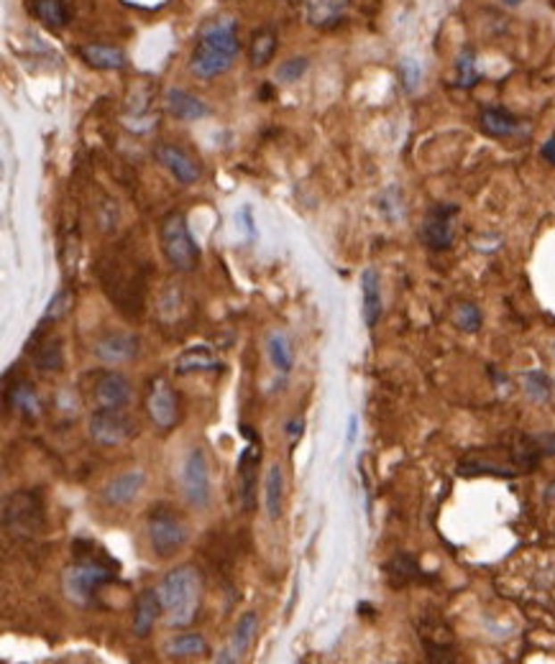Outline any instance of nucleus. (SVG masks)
<instances>
[{
    "label": "nucleus",
    "instance_id": "nucleus-1",
    "mask_svg": "<svg viewBox=\"0 0 555 664\" xmlns=\"http://www.w3.org/2000/svg\"><path fill=\"white\" fill-rule=\"evenodd\" d=\"M241 52V41L233 19L208 20L195 41L190 54V72L200 79H212L233 67Z\"/></svg>",
    "mask_w": 555,
    "mask_h": 664
},
{
    "label": "nucleus",
    "instance_id": "nucleus-2",
    "mask_svg": "<svg viewBox=\"0 0 555 664\" xmlns=\"http://www.w3.org/2000/svg\"><path fill=\"white\" fill-rule=\"evenodd\" d=\"M159 598L162 608L167 613L170 627H190L200 611V598H203V580L200 572L192 565H179L170 570L162 583H159Z\"/></svg>",
    "mask_w": 555,
    "mask_h": 664
},
{
    "label": "nucleus",
    "instance_id": "nucleus-3",
    "mask_svg": "<svg viewBox=\"0 0 555 664\" xmlns=\"http://www.w3.org/2000/svg\"><path fill=\"white\" fill-rule=\"evenodd\" d=\"M162 253L174 271H195L200 264V246L192 238L185 212H170L159 225Z\"/></svg>",
    "mask_w": 555,
    "mask_h": 664
},
{
    "label": "nucleus",
    "instance_id": "nucleus-4",
    "mask_svg": "<svg viewBox=\"0 0 555 664\" xmlns=\"http://www.w3.org/2000/svg\"><path fill=\"white\" fill-rule=\"evenodd\" d=\"M187 537H190L187 524L170 506L159 504L146 516V539H149V547L156 557H162V560L174 557L187 545Z\"/></svg>",
    "mask_w": 555,
    "mask_h": 664
},
{
    "label": "nucleus",
    "instance_id": "nucleus-5",
    "mask_svg": "<svg viewBox=\"0 0 555 664\" xmlns=\"http://www.w3.org/2000/svg\"><path fill=\"white\" fill-rule=\"evenodd\" d=\"M115 578H118V572H115L113 565H105L103 560H95V557H82V560H77L75 565L64 570L62 586H64V593H67L70 601L90 603L95 590L113 583Z\"/></svg>",
    "mask_w": 555,
    "mask_h": 664
},
{
    "label": "nucleus",
    "instance_id": "nucleus-6",
    "mask_svg": "<svg viewBox=\"0 0 555 664\" xmlns=\"http://www.w3.org/2000/svg\"><path fill=\"white\" fill-rule=\"evenodd\" d=\"M179 486L182 496L195 509H208L211 506V468L203 447H190L182 460L179 471Z\"/></svg>",
    "mask_w": 555,
    "mask_h": 664
},
{
    "label": "nucleus",
    "instance_id": "nucleus-7",
    "mask_svg": "<svg viewBox=\"0 0 555 664\" xmlns=\"http://www.w3.org/2000/svg\"><path fill=\"white\" fill-rule=\"evenodd\" d=\"M136 422L128 412L123 409H111V406H100L95 414L90 417V437L103 447H115L123 445L136 435Z\"/></svg>",
    "mask_w": 555,
    "mask_h": 664
},
{
    "label": "nucleus",
    "instance_id": "nucleus-8",
    "mask_svg": "<svg viewBox=\"0 0 555 664\" xmlns=\"http://www.w3.org/2000/svg\"><path fill=\"white\" fill-rule=\"evenodd\" d=\"M3 521H5V529L16 531V534H37L44 524V506L38 496L29 494V491L11 496L5 501Z\"/></svg>",
    "mask_w": 555,
    "mask_h": 664
},
{
    "label": "nucleus",
    "instance_id": "nucleus-9",
    "mask_svg": "<svg viewBox=\"0 0 555 664\" xmlns=\"http://www.w3.org/2000/svg\"><path fill=\"white\" fill-rule=\"evenodd\" d=\"M459 215L456 205H433L420 225V241L433 250H445L453 243V217Z\"/></svg>",
    "mask_w": 555,
    "mask_h": 664
},
{
    "label": "nucleus",
    "instance_id": "nucleus-10",
    "mask_svg": "<svg viewBox=\"0 0 555 664\" xmlns=\"http://www.w3.org/2000/svg\"><path fill=\"white\" fill-rule=\"evenodd\" d=\"M146 412L153 427L159 430H172L177 424V394L170 379L164 376H153L149 381V391H146Z\"/></svg>",
    "mask_w": 555,
    "mask_h": 664
},
{
    "label": "nucleus",
    "instance_id": "nucleus-11",
    "mask_svg": "<svg viewBox=\"0 0 555 664\" xmlns=\"http://www.w3.org/2000/svg\"><path fill=\"white\" fill-rule=\"evenodd\" d=\"M144 483H146V473H144L141 468L123 471V473L113 475V478L100 488V498H103L108 506H128L136 496L141 494Z\"/></svg>",
    "mask_w": 555,
    "mask_h": 664
},
{
    "label": "nucleus",
    "instance_id": "nucleus-12",
    "mask_svg": "<svg viewBox=\"0 0 555 664\" xmlns=\"http://www.w3.org/2000/svg\"><path fill=\"white\" fill-rule=\"evenodd\" d=\"M153 156L179 184H195L200 179V167L185 149H179L174 143H159L153 149Z\"/></svg>",
    "mask_w": 555,
    "mask_h": 664
},
{
    "label": "nucleus",
    "instance_id": "nucleus-13",
    "mask_svg": "<svg viewBox=\"0 0 555 664\" xmlns=\"http://www.w3.org/2000/svg\"><path fill=\"white\" fill-rule=\"evenodd\" d=\"M93 394H95L97 406L123 409L134 397V389H131V381L126 379L120 371H103L95 379Z\"/></svg>",
    "mask_w": 555,
    "mask_h": 664
},
{
    "label": "nucleus",
    "instance_id": "nucleus-14",
    "mask_svg": "<svg viewBox=\"0 0 555 664\" xmlns=\"http://www.w3.org/2000/svg\"><path fill=\"white\" fill-rule=\"evenodd\" d=\"M256 628H259V616H256L253 611L241 613L238 621H236V627H233L228 646L215 657V662H238V660L249 652V646L253 644Z\"/></svg>",
    "mask_w": 555,
    "mask_h": 664
},
{
    "label": "nucleus",
    "instance_id": "nucleus-15",
    "mask_svg": "<svg viewBox=\"0 0 555 664\" xmlns=\"http://www.w3.org/2000/svg\"><path fill=\"white\" fill-rule=\"evenodd\" d=\"M95 358L105 363H123L138 356V338L134 332H108L93 345Z\"/></svg>",
    "mask_w": 555,
    "mask_h": 664
},
{
    "label": "nucleus",
    "instance_id": "nucleus-16",
    "mask_svg": "<svg viewBox=\"0 0 555 664\" xmlns=\"http://www.w3.org/2000/svg\"><path fill=\"white\" fill-rule=\"evenodd\" d=\"M384 299H382V276L377 268H364L361 271V315H364L366 327H377L382 320Z\"/></svg>",
    "mask_w": 555,
    "mask_h": 664
},
{
    "label": "nucleus",
    "instance_id": "nucleus-17",
    "mask_svg": "<svg viewBox=\"0 0 555 664\" xmlns=\"http://www.w3.org/2000/svg\"><path fill=\"white\" fill-rule=\"evenodd\" d=\"M164 105L177 120H203V118L211 115V108H208L205 100H200V97L182 90V87H170L164 93Z\"/></svg>",
    "mask_w": 555,
    "mask_h": 664
},
{
    "label": "nucleus",
    "instance_id": "nucleus-18",
    "mask_svg": "<svg viewBox=\"0 0 555 664\" xmlns=\"http://www.w3.org/2000/svg\"><path fill=\"white\" fill-rule=\"evenodd\" d=\"M305 20L315 29H333L345 19L348 0H305Z\"/></svg>",
    "mask_w": 555,
    "mask_h": 664
},
{
    "label": "nucleus",
    "instance_id": "nucleus-19",
    "mask_svg": "<svg viewBox=\"0 0 555 664\" xmlns=\"http://www.w3.org/2000/svg\"><path fill=\"white\" fill-rule=\"evenodd\" d=\"M162 611H164V608H162L159 590H153V588L141 590V593H138V598H136V606H134V634L136 636H141V639H144V636H149Z\"/></svg>",
    "mask_w": 555,
    "mask_h": 664
},
{
    "label": "nucleus",
    "instance_id": "nucleus-20",
    "mask_svg": "<svg viewBox=\"0 0 555 664\" xmlns=\"http://www.w3.org/2000/svg\"><path fill=\"white\" fill-rule=\"evenodd\" d=\"M79 57L95 70H123L128 64L126 52L113 44H85L79 46Z\"/></svg>",
    "mask_w": 555,
    "mask_h": 664
},
{
    "label": "nucleus",
    "instance_id": "nucleus-21",
    "mask_svg": "<svg viewBox=\"0 0 555 664\" xmlns=\"http://www.w3.org/2000/svg\"><path fill=\"white\" fill-rule=\"evenodd\" d=\"M261 463V453L256 450V445L246 447L238 460V478H241V504L244 509L251 512L253 509V496H256V471Z\"/></svg>",
    "mask_w": 555,
    "mask_h": 664
},
{
    "label": "nucleus",
    "instance_id": "nucleus-22",
    "mask_svg": "<svg viewBox=\"0 0 555 664\" xmlns=\"http://www.w3.org/2000/svg\"><path fill=\"white\" fill-rule=\"evenodd\" d=\"M220 368V361L215 358L208 345H192V348H185L177 361H174V371L179 376H187V373H195V371H215Z\"/></svg>",
    "mask_w": 555,
    "mask_h": 664
},
{
    "label": "nucleus",
    "instance_id": "nucleus-23",
    "mask_svg": "<svg viewBox=\"0 0 555 664\" xmlns=\"http://www.w3.org/2000/svg\"><path fill=\"white\" fill-rule=\"evenodd\" d=\"M479 126L481 131L486 133V135H492V138H507V135L518 133L519 120L507 108L492 105V108H484L481 111Z\"/></svg>",
    "mask_w": 555,
    "mask_h": 664
},
{
    "label": "nucleus",
    "instance_id": "nucleus-24",
    "mask_svg": "<svg viewBox=\"0 0 555 664\" xmlns=\"http://www.w3.org/2000/svg\"><path fill=\"white\" fill-rule=\"evenodd\" d=\"M282 498H285V471L282 465H269L267 478H264V509L271 521L282 516Z\"/></svg>",
    "mask_w": 555,
    "mask_h": 664
},
{
    "label": "nucleus",
    "instance_id": "nucleus-25",
    "mask_svg": "<svg viewBox=\"0 0 555 664\" xmlns=\"http://www.w3.org/2000/svg\"><path fill=\"white\" fill-rule=\"evenodd\" d=\"M267 353L271 365L287 376L289 371L294 368V353H292V345H289L287 335L282 330H271L267 335Z\"/></svg>",
    "mask_w": 555,
    "mask_h": 664
},
{
    "label": "nucleus",
    "instance_id": "nucleus-26",
    "mask_svg": "<svg viewBox=\"0 0 555 664\" xmlns=\"http://www.w3.org/2000/svg\"><path fill=\"white\" fill-rule=\"evenodd\" d=\"M34 13L49 29H64L70 23V19H72L67 0H34Z\"/></svg>",
    "mask_w": 555,
    "mask_h": 664
},
{
    "label": "nucleus",
    "instance_id": "nucleus-27",
    "mask_svg": "<svg viewBox=\"0 0 555 664\" xmlns=\"http://www.w3.org/2000/svg\"><path fill=\"white\" fill-rule=\"evenodd\" d=\"M208 652V642L203 639V634H177L167 644H164V654L170 657H197Z\"/></svg>",
    "mask_w": 555,
    "mask_h": 664
},
{
    "label": "nucleus",
    "instance_id": "nucleus-28",
    "mask_svg": "<svg viewBox=\"0 0 555 664\" xmlns=\"http://www.w3.org/2000/svg\"><path fill=\"white\" fill-rule=\"evenodd\" d=\"M274 49H277V34H274L271 29H259V31L251 37V46H249L251 67H264L269 59L274 57Z\"/></svg>",
    "mask_w": 555,
    "mask_h": 664
},
{
    "label": "nucleus",
    "instance_id": "nucleus-29",
    "mask_svg": "<svg viewBox=\"0 0 555 664\" xmlns=\"http://www.w3.org/2000/svg\"><path fill=\"white\" fill-rule=\"evenodd\" d=\"M481 79L479 67H476V54L474 49H460L459 59H456V85L459 87H474Z\"/></svg>",
    "mask_w": 555,
    "mask_h": 664
},
{
    "label": "nucleus",
    "instance_id": "nucleus-30",
    "mask_svg": "<svg viewBox=\"0 0 555 664\" xmlns=\"http://www.w3.org/2000/svg\"><path fill=\"white\" fill-rule=\"evenodd\" d=\"M386 572H389V578H392L394 586H404V583L420 578V568H418V562H415L410 554H397V557L386 565Z\"/></svg>",
    "mask_w": 555,
    "mask_h": 664
},
{
    "label": "nucleus",
    "instance_id": "nucleus-31",
    "mask_svg": "<svg viewBox=\"0 0 555 664\" xmlns=\"http://www.w3.org/2000/svg\"><path fill=\"white\" fill-rule=\"evenodd\" d=\"M8 398H11V404H13L16 409H21L26 417H37L38 409H41L37 391H34L26 381L16 383V386H13V391L8 394Z\"/></svg>",
    "mask_w": 555,
    "mask_h": 664
},
{
    "label": "nucleus",
    "instance_id": "nucleus-32",
    "mask_svg": "<svg viewBox=\"0 0 555 664\" xmlns=\"http://www.w3.org/2000/svg\"><path fill=\"white\" fill-rule=\"evenodd\" d=\"M453 323L456 327H460L463 332H476L481 327V312L476 304L471 302H460L456 304V312H453Z\"/></svg>",
    "mask_w": 555,
    "mask_h": 664
},
{
    "label": "nucleus",
    "instance_id": "nucleus-33",
    "mask_svg": "<svg viewBox=\"0 0 555 664\" xmlns=\"http://www.w3.org/2000/svg\"><path fill=\"white\" fill-rule=\"evenodd\" d=\"M400 82H402L404 93H415L422 82V64L418 59L402 57L400 59Z\"/></svg>",
    "mask_w": 555,
    "mask_h": 664
},
{
    "label": "nucleus",
    "instance_id": "nucleus-34",
    "mask_svg": "<svg viewBox=\"0 0 555 664\" xmlns=\"http://www.w3.org/2000/svg\"><path fill=\"white\" fill-rule=\"evenodd\" d=\"M522 381H525V394L530 398L545 401V398L551 397V379L543 371H527L522 376Z\"/></svg>",
    "mask_w": 555,
    "mask_h": 664
},
{
    "label": "nucleus",
    "instance_id": "nucleus-35",
    "mask_svg": "<svg viewBox=\"0 0 555 664\" xmlns=\"http://www.w3.org/2000/svg\"><path fill=\"white\" fill-rule=\"evenodd\" d=\"M307 67H310V59L307 57H289V59H285L279 67H277L274 77H277L279 82H287V85H292V82H297L300 77L305 75Z\"/></svg>",
    "mask_w": 555,
    "mask_h": 664
},
{
    "label": "nucleus",
    "instance_id": "nucleus-36",
    "mask_svg": "<svg viewBox=\"0 0 555 664\" xmlns=\"http://www.w3.org/2000/svg\"><path fill=\"white\" fill-rule=\"evenodd\" d=\"M62 363H64V356H62L59 342H49V345L38 348L37 365L41 368V371H59V368H62Z\"/></svg>",
    "mask_w": 555,
    "mask_h": 664
},
{
    "label": "nucleus",
    "instance_id": "nucleus-37",
    "mask_svg": "<svg viewBox=\"0 0 555 664\" xmlns=\"http://www.w3.org/2000/svg\"><path fill=\"white\" fill-rule=\"evenodd\" d=\"M67 304H70V294L62 289V291H57V297L49 302V309H46V315H44V320H41L38 327H44L49 320H57L59 315H64V312H67Z\"/></svg>",
    "mask_w": 555,
    "mask_h": 664
},
{
    "label": "nucleus",
    "instance_id": "nucleus-38",
    "mask_svg": "<svg viewBox=\"0 0 555 664\" xmlns=\"http://www.w3.org/2000/svg\"><path fill=\"white\" fill-rule=\"evenodd\" d=\"M356 437H359V414H351V417H348V432H345V445H348V447H353Z\"/></svg>",
    "mask_w": 555,
    "mask_h": 664
},
{
    "label": "nucleus",
    "instance_id": "nucleus-39",
    "mask_svg": "<svg viewBox=\"0 0 555 664\" xmlns=\"http://www.w3.org/2000/svg\"><path fill=\"white\" fill-rule=\"evenodd\" d=\"M540 156H543L548 164H553L555 167V135H551V138L540 146Z\"/></svg>",
    "mask_w": 555,
    "mask_h": 664
},
{
    "label": "nucleus",
    "instance_id": "nucleus-40",
    "mask_svg": "<svg viewBox=\"0 0 555 664\" xmlns=\"http://www.w3.org/2000/svg\"><path fill=\"white\" fill-rule=\"evenodd\" d=\"M302 427H305V422H302V419H289L285 430H287V435L292 437V439H297V437L302 435Z\"/></svg>",
    "mask_w": 555,
    "mask_h": 664
},
{
    "label": "nucleus",
    "instance_id": "nucleus-41",
    "mask_svg": "<svg viewBox=\"0 0 555 664\" xmlns=\"http://www.w3.org/2000/svg\"><path fill=\"white\" fill-rule=\"evenodd\" d=\"M241 217H244V228L249 230V235L251 238H256V230H253V220H251V208H244V212H241Z\"/></svg>",
    "mask_w": 555,
    "mask_h": 664
},
{
    "label": "nucleus",
    "instance_id": "nucleus-42",
    "mask_svg": "<svg viewBox=\"0 0 555 664\" xmlns=\"http://www.w3.org/2000/svg\"><path fill=\"white\" fill-rule=\"evenodd\" d=\"M504 3H507V5H519L522 0H504Z\"/></svg>",
    "mask_w": 555,
    "mask_h": 664
}]
</instances>
